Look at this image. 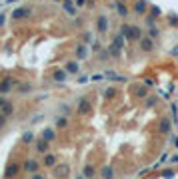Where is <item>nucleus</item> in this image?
Instances as JSON below:
<instances>
[{"mask_svg":"<svg viewBox=\"0 0 178 179\" xmlns=\"http://www.w3.org/2000/svg\"><path fill=\"white\" fill-rule=\"evenodd\" d=\"M122 36L128 38V40H136V38L142 36V32L136 26H122Z\"/></svg>","mask_w":178,"mask_h":179,"instance_id":"1","label":"nucleus"},{"mask_svg":"<svg viewBox=\"0 0 178 179\" xmlns=\"http://www.w3.org/2000/svg\"><path fill=\"white\" fill-rule=\"evenodd\" d=\"M78 112L80 113H88L90 112V102L86 100V97H82V100L78 102Z\"/></svg>","mask_w":178,"mask_h":179,"instance_id":"2","label":"nucleus"},{"mask_svg":"<svg viewBox=\"0 0 178 179\" xmlns=\"http://www.w3.org/2000/svg\"><path fill=\"white\" fill-rule=\"evenodd\" d=\"M28 12H30L28 8H16L14 12H12V18H14V20H18V18H24V16L28 14Z\"/></svg>","mask_w":178,"mask_h":179,"instance_id":"3","label":"nucleus"},{"mask_svg":"<svg viewBox=\"0 0 178 179\" xmlns=\"http://www.w3.org/2000/svg\"><path fill=\"white\" fill-rule=\"evenodd\" d=\"M98 30L100 32L108 30V20H106V16H98Z\"/></svg>","mask_w":178,"mask_h":179,"instance_id":"4","label":"nucleus"},{"mask_svg":"<svg viewBox=\"0 0 178 179\" xmlns=\"http://www.w3.org/2000/svg\"><path fill=\"white\" fill-rule=\"evenodd\" d=\"M140 46H142L144 52H150L152 50V40H150V38H142V40H140Z\"/></svg>","mask_w":178,"mask_h":179,"instance_id":"5","label":"nucleus"},{"mask_svg":"<svg viewBox=\"0 0 178 179\" xmlns=\"http://www.w3.org/2000/svg\"><path fill=\"white\" fill-rule=\"evenodd\" d=\"M10 88H12V80H4V82L2 84H0V94H6V92L10 90Z\"/></svg>","mask_w":178,"mask_h":179,"instance_id":"6","label":"nucleus"},{"mask_svg":"<svg viewBox=\"0 0 178 179\" xmlns=\"http://www.w3.org/2000/svg\"><path fill=\"white\" fill-rule=\"evenodd\" d=\"M146 2H144V0H138V2H136V6H134V10H136V12L138 14H144V12H146Z\"/></svg>","mask_w":178,"mask_h":179,"instance_id":"7","label":"nucleus"},{"mask_svg":"<svg viewBox=\"0 0 178 179\" xmlns=\"http://www.w3.org/2000/svg\"><path fill=\"white\" fill-rule=\"evenodd\" d=\"M24 169L26 171H30V173H36V169H38V163H36V161H26V165H24Z\"/></svg>","mask_w":178,"mask_h":179,"instance_id":"8","label":"nucleus"},{"mask_svg":"<svg viewBox=\"0 0 178 179\" xmlns=\"http://www.w3.org/2000/svg\"><path fill=\"white\" fill-rule=\"evenodd\" d=\"M94 175H96V169H94L92 165H86V167H84V177L90 179V177H94Z\"/></svg>","mask_w":178,"mask_h":179,"instance_id":"9","label":"nucleus"},{"mask_svg":"<svg viewBox=\"0 0 178 179\" xmlns=\"http://www.w3.org/2000/svg\"><path fill=\"white\" fill-rule=\"evenodd\" d=\"M64 10H66V12H68L70 16H74V14H76V8H74L72 4H70V0H64Z\"/></svg>","mask_w":178,"mask_h":179,"instance_id":"10","label":"nucleus"},{"mask_svg":"<svg viewBox=\"0 0 178 179\" xmlns=\"http://www.w3.org/2000/svg\"><path fill=\"white\" fill-rule=\"evenodd\" d=\"M54 80L56 82H64V80H66V70H58V72H54Z\"/></svg>","mask_w":178,"mask_h":179,"instance_id":"11","label":"nucleus"},{"mask_svg":"<svg viewBox=\"0 0 178 179\" xmlns=\"http://www.w3.org/2000/svg\"><path fill=\"white\" fill-rule=\"evenodd\" d=\"M170 132V122L168 119H162V123H160V133H168Z\"/></svg>","mask_w":178,"mask_h":179,"instance_id":"12","label":"nucleus"},{"mask_svg":"<svg viewBox=\"0 0 178 179\" xmlns=\"http://www.w3.org/2000/svg\"><path fill=\"white\" fill-rule=\"evenodd\" d=\"M66 72L76 74V72H78V64H76V62H68V64H66Z\"/></svg>","mask_w":178,"mask_h":179,"instance_id":"13","label":"nucleus"},{"mask_svg":"<svg viewBox=\"0 0 178 179\" xmlns=\"http://www.w3.org/2000/svg\"><path fill=\"white\" fill-rule=\"evenodd\" d=\"M102 177H104V179H112V177H114L112 167H104V169H102Z\"/></svg>","mask_w":178,"mask_h":179,"instance_id":"14","label":"nucleus"},{"mask_svg":"<svg viewBox=\"0 0 178 179\" xmlns=\"http://www.w3.org/2000/svg\"><path fill=\"white\" fill-rule=\"evenodd\" d=\"M42 139H46V142H52V139H54V132H52V129H44V133H42Z\"/></svg>","mask_w":178,"mask_h":179,"instance_id":"15","label":"nucleus"},{"mask_svg":"<svg viewBox=\"0 0 178 179\" xmlns=\"http://www.w3.org/2000/svg\"><path fill=\"white\" fill-rule=\"evenodd\" d=\"M170 110H172V122L178 123V106L176 104H170Z\"/></svg>","mask_w":178,"mask_h":179,"instance_id":"16","label":"nucleus"},{"mask_svg":"<svg viewBox=\"0 0 178 179\" xmlns=\"http://www.w3.org/2000/svg\"><path fill=\"white\" fill-rule=\"evenodd\" d=\"M12 110H14V107L10 106V104H4V106H2V116H4V117L10 116V113H12Z\"/></svg>","mask_w":178,"mask_h":179,"instance_id":"17","label":"nucleus"},{"mask_svg":"<svg viewBox=\"0 0 178 179\" xmlns=\"http://www.w3.org/2000/svg\"><path fill=\"white\" fill-rule=\"evenodd\" d=\"M46 149H48V142H46V139H40V142H38V151H40V153H44Z\"/></svg>","mask_w":178,"mask_h":179,"instance_id":"18","label":"nucleus"},{"mask_svg":"<svg viewBox=\"0 0 178 179\" xmlns=\"http://www.w3.org/2000/svg\"><path fill=\"white\" fill-rule=\"evenodd\" d=\"M16 171H18V165H14V163H12V165H10L8 169H6V175H8V177H12V175H16Z\"/></svg>","mask_w":178,"mask_h":179,"instance_id":"19","label":"nucleus"},{"mask_svg":"<svg viewBox=\"0 0 178 179\" xmlns=\"http://www.w3.org/2000/svg\"><path fill=\"white\" fill-rule=\"evenodd\" d=\"M76 54H78V58H86V46H78V50H76Z\"/></svg>","mask_w":178,"mask_h":179,"instance_id":"20","label":"nucleus"},{"mask_svg":"<svg viewBox=\"0 0 178 179\" xmlns=\"http://www.w3.org/2000/svg\"><path fill=\"white\" fill-rule=\"evenodd\" d=\"M44 163H46V165H54V163H56V157H54V155H46Z\"/></svg>","mask_w":178,"mask_h":179,"instance_id":"21","label":"nucleus"},{"mask_svg":"<svg viewBox=\"0 0 178 179\" xmlns=\"http://www.w3.org/2000/svg\"><path fill=\"white\" fill-rule=\"evenodd\" d=\"M116 10H118V12H120V16H126V14H128V10L124 8L122 4H118V6H116Z\"/></svg>","mask_w":178,"mask_h":179,"instance_id":"22","label":"nucleus"},{"mask_svg":"<svg viewBox=\"0 0 178 179\" xmlns=\"http://www.w3.org/2000/svg\"><path fill=\"white\" fill-rule=\"evenodd\" d=\"M32 137H34V135H32V133L28 132V133H24V137H22V139H24L26 143H30V142H32Z\"/></svg>","mask_w":178,"mask_h":179,"instance_id":"23","label":"nucleus"},{"mask_svg":"<svg viewBox=\"0 0 178 179\" xmlns=\"http://www.w3.org/2000/svg\"><path fill=\"white\" fill-rule=\"evenodd\" d=\"M170 143H172V145H174V147L178 149V135H172V137H170Z\"/></svg>","mask_w":178,"mask_h":179,"instance_id":"24","label":"nucleus"},{"mask_svg":"<svg viewBox=\"0 0 178 179\" xmlns=\"http://www.w3.org/2000/svg\"><path fill=\"white\" fill-rule=\"evenodd\" d=\"M56 126H58V127H64V126H66V119H64V117H60V119L56 122Z\"/></svg>","mask_w":178,"mask_h":179,"instance_id":"25","label":"nucleus"},{"mask_svg":"<svg viewBox=\"0 0 178 179\" xmlns=\"http://www.w3.org/2000/svg\"><path fill=\"white\" fill-rule=\"evenodd\" d=\"M92 80H94V82H100V80H104V76H102V74H94Z\"/></svg>","mask_w":178,"mask_h":179,"instance_id":"26","label":"nucleus"},{"mask_svg":"<svg viewBox=\"0 0 178 179\" xmlns=\"http://www.w3.org/2000/svg\"><path fill=\"white\" fill-rule=\"evenodd\" d=\"M166 159H168V153H162V157H160V161H158V165L166 163Z\"/></svg>","mask_w":178,"mask_h":179,"instance_id":"27","label":"nucleus"},{"mask_svg":"<svg viewBox=\"0 0 178 179\" xmlns=\"http://www.w3.org/2000/svg\"><path fill=\"white\" fill-rule=\"evenodd\" d=\"M84 82H88V76H80L78 78V84H84Z\"/></svg>","mask_w":178,"mask_h":179,"instance_id":"28","label":"nucleus"},{"mask_svg":"<svg viewBox=\"0 0 178 179\" xmlns=\"http://www.w3.org/2000/svg\"><path fill=\"white\" fill-rule=\"evenodd\" d=\"M170 163H178V153H174L170 157Z\"/></svg>","mask_w":178,"mask_h":179,"instance_id":"29","label":"nucleus"},{"mask_svg":"<svg viewBox=\"0 0 178 179\" xmlns=\"http://www.w3.org/2000/svg\"><path fill=\"white\" fill-rule=\"evenodd\" d=\"M150 36L156 38V36H158V30H156V28H150Z\"/></svg>","mask_w":178,"mask_h":179,"instance_id":"30","label":"nucleus"},{"mask_svg":"<svg viewBox=\"0 0 178 179\" xmlns=\"http://www.w3.org/2000/svg\"><path fill=\"white\" fill-rule=\"evenodd\" d=\"M4 20H6V16H4V14H0V26L4 24Z\"/></svg>","mask_w":178,"mask_h":179,"instance_id":"31","label":"nucleus"},{"mask_svg":"<svg viewBox=\"0 0 178 179\" xmlns=\"http://www.w3.org/2000/svg\"><path fill=\"white\" fill-rule=\"evenodd\" d=\"M172 56H178V46H176V48H172Z\"/></svg>","mask_w":178,"mask_h":179,"instance_id":"32","label":"nucleus"},{"mask_svg":"<svg viewBox=\"0 0 178 179\" xmlns=\"http://www.w3.org/2000/svg\"><path fill=\"white\" fill-rule=\"evenodd\" d=\"M32 179H42V175H40V173H34V177H32Z\"/></svg>","mask_w":178,"mask_h":179,"instance_id":"33","label":"nucleus"},{"mask_svg":"<svg viewBox=\"0 0 178 179\" xmlns=\"http://www.w3.org/2000/svg\"><path fill=\"white\" fill-rule=\"evenodd\" d=\"M8 2H16V0H8Z\"/></svg>","mask_w":178,"mask_h":179,"instance_id":"34","label":"nucleus"},{"mask_svg":"<svg viewBox=\"0 0 178 179\" xmlns=\"http://www.w3.org/2000/svg\"><path fill=\"white\" fill-rule=\"evenodd\" d=\"M76 179H84V177H76Z\"/></svg>","mask_w":178,"mask_h":179,"instance_id":"35","label":"nucleus"}]
</instances>
